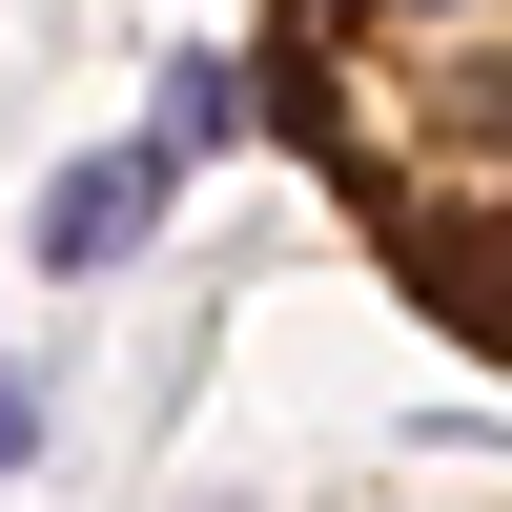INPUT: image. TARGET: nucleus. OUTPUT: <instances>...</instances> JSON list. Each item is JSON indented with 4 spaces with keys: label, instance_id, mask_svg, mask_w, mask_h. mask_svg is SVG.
Returning a JSON list of instances; mask_svg holds the SVG:
<instances>
[{
    "label": "nucleus",
    "instance_id": "f257e3e1",
    "mask_svg": "<svg viewBox=\"0 0 512 512\" xmlns=\"http://www.w3.org/2000/svg\"><path fill=\"white\" fill-rule=\"evenodd\" d=\"M267 103L451 349H492V0H267Z\"/></svg>",
    "mask_w": 512,
    "mask_h": 512
},
{
    "label": "nucleus",
    "instance_id": "f03ea898",
    "mask_svg": "<svg viewBox=\"0 0 512 512\" xmlns=\"http://www.w3.org/2000/svg\"><path fill=\"white\" fill-rule=\"evenodd\" d=\"M164 185H185V164H164V144H82L62 185H41V267H62V287H103L123 246L164 226Z\"/></svg>",
    "mask_w": 512,
    "mask_h": 512
},
{
    "label": "nucleus",
    "instance_id": "7ed1b4c3",
    "mask_svg": "<svg viewBox=\"0 0 512 512\" xmlns=\"http://www.w3.org/2000/svg\"><path fill=\"white\" fill-rule=\"evenodd\" d=\"M226 123H246V82H226V62H185V82H164V123H144V144H164V164H205Z\"/></svg>",
    "mask_w": 512,
    "mask_h": 512
},
{
    "label": "nucleus",
    "instance_id": "20e7f679",
    "mask_svg": "<svg viewBox=\"0 0 512 512\" xmlns=\"http://www.w3.org/2000/svg\"><path fill=\"white\" fill-rule=\"evenodd\" d=\"M0 472H41V369H0Z\"/></svg>",
    "mask_w": 512,
    "mask_h": 512
}]
</instances>
